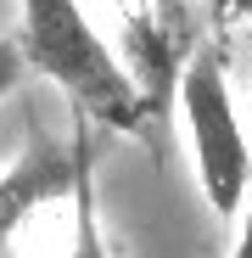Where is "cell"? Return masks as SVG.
<instances>
[{
	"instance_id": "1",
	"label": "cell",
	"mask_w": 252,
	"mask_h": 258,
	"mask_svg": "<svg viewBox=\"0 0 252 258\" xmlns=\"http://www.w3.org/2000/svg\"><path fill=\"white\" fill-rule=\"evenodd\" d=\"M17 51H23V68L45 73L78 118H90L101 129H118V135H146L151 129L157 112L135 90L129 68L90 28V17L78 12V0H23Z\"/></svg>"
},
{
	"instance_id": "2",
	"label": "cell",
	"mask_w": 252,
	"mask_h": 258,
	"mask_svg": "<svg viewBox=\"0 0 252 258\" xmlns=\"http://www.w3.org/2000/svg\"><path fill=\"white\" fill-rule=\"evenodd\" d=\"M180 107H185V129H191V157H196V180L202 197L219 219H235L246 180H252V141L241 129L230 79H224V56L219 51H191L185 73H180Z\"/></svg>"
},
{
	"instance_id": "3",
	"label": "cell",
	"mask_w": 252,
	"mask_h": 258,
	"mask_svg": "<svg viewBox=\"0 0 252 258\" xmlns=\"http://www.w3.org/2000/svg\"><path fill=\"white\" fill-rule=\"evenodd\" d=\"M73 168H78L73 129H67V141L34 135L23 146V157L0 174V258L17 252V236H23V225L34 219L39 208L73 197Z\"/></svg>"
},
{
	"instance_id": "4",
	"label": "cell",
	"mask_w": 252,
	"mask_h": 258,
	"mask_svg": "<svg viewBox=\"0 0 252 258\" xmlns=\"http://www.w3.org/2000/svg\"><path fill=\"white\" fill-rule=\"evenodd\" d=\"M196 51V17L185 0H151L146 12L129 17V62H135V90L151 112H168L162 101L180 90V56Z\"/></svg>"
},
{
	"instance_id": "5",
	"label": "cell",
	"mask_w": 252,
	"mask_h": 258,
	"mask_svg": "<svg viewBox=\"0 0 252 258\" xmlns=\"http://www.w3.org/2000/svg\"><path fill=\"white\" fill-rule=\"evenodd\" d=\"M73 146H78V168H73V241L67 258H118L101 225V197H96V146H90V118L73 112Z\"/></svg>"
},
{
	"instance_id": "6",
	"label": "cell",
	"mask_w": 252,
	"mask_h": 258,
	"mask_svg": "<svg viewBox=\"0 0 252 258\" xmlns=\"http://www.w3.org/2000/svg\"><path fill=\"white\" fill-rule=\"evenodd\" d=\"M23 51H17V39H0V101H6L17 90V79H23Z\"/></svg>"
},
{
	"instance_id": "7",
	"label": "cell",
	"mask_w": 252,
	"mask_h": 258,
	"mask_svg": "<svg viewBox=\"0 0 252 258\" xmlns=\"http://www.w3.org/2000/svg\"><path fill=\"white\" fill-rule=\"evenodd\" d=\"M230 258H252V180H246V197H241V225H235Z\"/></svg>"
}]
</instances>
